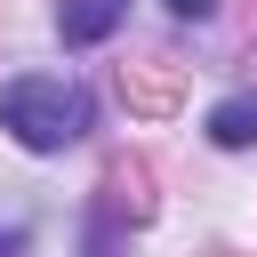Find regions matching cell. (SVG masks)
<instances>
[{"label":"cell","mask_w":257,"mask_h":257,"mask_svg":"<svg viewBox=\"0 0 257 257\" xmlns=\"http://www.w3.org/2000/svg\"><path fill=\"white\" fill-rule=\"evenodd\" d=\"M0 128H8L24 153H64V145H80V128H88V96H80L72 80H56V72H24V80L0 88Z\"/></svg>","instance_id":"obj_1"},{"label":"cell","mask_w":257,"mask_h":257,"mask_svg":"<svg viewBox=\"0 0 257 257\" xmlns=\"http://www.w3.org/2000/svg\"><path fill=\"white\" fill-rule=\"evenodd\" d=\"M112 8H128V0H112Z\"/></svg>","instance_id":"obj_6"},{"label":"cell","mask_w":257,"mask_h":257,"mask_svg":"<svg viewBox=\"0 0 257 257\" xmlns=\"http://www.w3.org/2000/svg\"><path fill=\"white\" fill-rule=\"evenodd\" d=\"M16 249H24V233H16V225H0V257H16Z\"/></svg>","instance_id":"obj_5"},{"label":"cell","mask_w":257,"mask_h":257,"mask_svg":"<svg viewBox=\"0 0 257 257\" xmlns=\"http://www.w3.org/2000/svg\"><path fill=\"white\" fill-rule=\"evenodd\" d=\"M169 8H177V16H209L217 0H169Z\"/></svg>","instance_id":"obj_4"},{"label":"cell","mask_w":257,"mask_h":257,"mask_svg":"<svg viewBox=\"0 0 257 257\" xmlns=\"http://www.w3.org/2000/svg\"><path fill=\"white\" fill-rule=\"evenodd\" d=\"M209 137H217V145H249V137H257V104H249V96H225V104L209 112Z\"/></svg>","instance_id":"obj_3"},{"label":"cell","mask_w":257,"mask_h":257,"mask_svg":"<svg viewBox=\"0 0 257 257\" xmlns=\"http://www.w3.org/2000/svg\"><path fill=\"white\" fill-rule=\"evenodd\" d=\"M112 24H120V8H112V0H72V8H64V40H72V48L104 40Z\"/></svg>","instance_id":"obj_2"}]
</instances>
